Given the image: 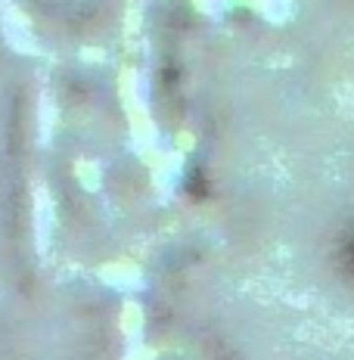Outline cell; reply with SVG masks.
<instances>
[{"label": "cell", "instance_id": "1", "mask_svg": "<svg viewBox=\"0 0 354 360\" xmlns=\"http://www.w3.org/2000/svg\"><path fill=\"white\" fill-rule=\"evenodd\" d=\"M345 261H348V267H351V274H354V239L348 243V249H345Z\"/></svg>", "mask_w": 354, "mask_h": 360}]
</instances>
